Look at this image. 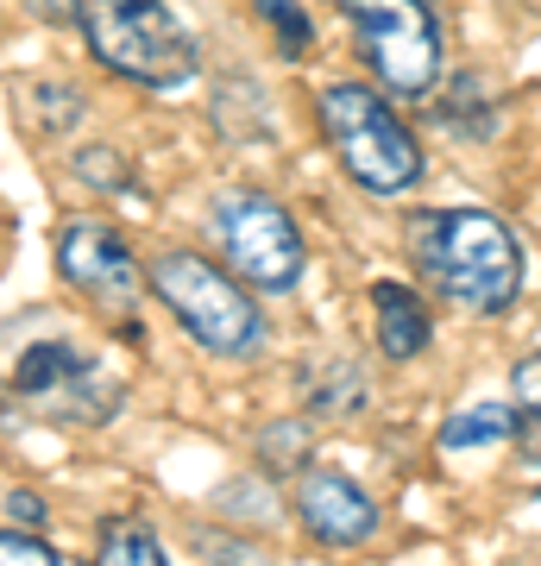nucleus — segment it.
Returning a JSON list of instances; mask_svg holds the SVG:
<instances>
[{
  "mask_svg": "<svg viewBox=\"0 0 541 566\" xmlns=\"http://www.w3.org/2000/svg\"><path fill=\"white\" fill-rule=\"evenodd\" d=\"M76 177L89 182V189H101V196H133V189H139V182H133V164H126L114 145H82Z\"/></svg>",
  "mask_w": 541,
  "mask_h": 566,
  "instance_id": "17",
  "label": "nucleus"
},
{
  "mask_svg": "<svg viewBox=\"0 0 541 566\" xmlns=\"http://www.w3.org/2000/svg\"><path fill=\"white\" fill-rule=\"evenodd\" d=\"M201 554H208L215 566H271V554L252 547L246 535H201Z\"/></svg>",
  "mask_w": 541,
  "mask_h": 566,
  "instance_id": "20",
  "label": "nucleus"
},
{
  "mask_svg": "<svg viewBox=\"0 0 541 566\" xmlns=\"http://www.w3.org/2000/svg\"><path fill=\"white\" fill-rule=\"evenodd\" d=\"M309 460H315V428L296 422V416H283V422H264V434H259V472L283 479V472H302Z\"/></svg>",
  "mask_w": 541,
  "mask_h": 566,
  "instance_id": "14",
  "label": "nucleus"
},
{
  "mask_svg": "<svg viewBox=\"0 0 541 566\" xmlns=\"http://www.w3.org/2000/svg\"><path fill=\"white\" fill-rule=\"evenodd\" d=\"M353 44H360L365 70L384 82V95H435L441 70V20L428 0H346Z\"/></svg>",
  "mask_w": 541,
  "mask_h": 566,
  "instance_id": "7",
  "label": "nucleus"
},
{
  "mask_svg": "<svg viewBox=\"0 0 541 566\" xmlns=\"http://www.w3.org/2000/svg\"><path fill=\"white\" fill-rule=\"evenodd\" d=\"M25 13H32V20H44V25H70L76 20V0H20Z\"/></svg>",
  "mask_w": 541,
  "mask_h": 566,
  "instance_id": "23",
  "label": "nucleus"
},
{
  "mask_svg": "<svg viewBox=\"0 0 541 566\" xmlns=\"http://www.w3.org/2000/svg\"><path fill=\"white\" fill-rule=\"evenodd\" d=\"M208 233L221 245L227 271L246 283V290H264V296H290L309 271V245H302L296 214L264 196V189H227L208 208Z\"/></svg>",
  "mask_w": 541,
  "mask_h": 566,
  "instance_id": "5",
  "label": "nucleus"
},
{
  "mask_svg": "<svg viewBox=\"0 0 541 566\" xmlns=\"http://www.w3.org/2000/svg\"><path fill=\"white\" fill-rule=\"evenodd\" d=\"M7 516H13V523H44V497H32V491H13V497H7Z\"/></svg>",
  "mask_w": 541,
  "mask_h": 566,
  "instance_id": "24",
  "label": "nucleus"
},
{
  "mask_svg": "<svg viewBox=\"0 0 541 566\" xmlns=\"http://www.w3.org/2000/svg\"><path fill=\"white\" fill-rule=\"evenodd\" d=\"M252 7H259L264 32L278 39L283 57H302V51L315 44V20H309V7H302V0H252Z\"/></svg>",
  "mask_w": 541,
  "mask_h": 566,
  "instance_id": "16",
  "label": "nucleus"
},
{
  "mask_svg": "<svg viewBox=\"0 0 541 566\" xmlns=\"http://www.w3.org/2000/svg\"><path fill=\"white\" fill-rule=\"evenodd\" d=\"M32 107H39V126H44V133H70V126L82 120V95H76V88H58V82L32 88Z\"/></svg>",
  "mask_w": 541,
  "mask_h": 566,
  "instance_id": "18",
  "label": "nucleus"
},
{
  "mask_svg": "<svg viewBox=\"0 0 541 566\" xmlns=\"http://www.w3.org/2000/svg\"><path fill=\"white\" fill-rule=\"evenodd\" d=\"M510 385H517V403H541V346L517 359V371H510Z\"/></svg>",
  "mask_w": 541,
  "mask_h": 566,
  "instance_id": "22",
  "label": "nucleus"
},
{
  "mask_svg": "<svg viewBox=\"0 0 541 566\" xmlns=\"http://www.w3.org/2000/svg\"><path fill=\"white\" fill-rule=\"evenodd\" d=\"M510 428H517V403H472L460 409L454 422H441V453H472V447H498L510 441Z\"/></svg>",
  "mask_w": 541,
  "mask_h": 566,
  "instance_id": "13",
  "label": "nucleus"
},
{
  "mask_svg": "<svg viewBox=\"0 0 541 566\" xmlns=\"http://www.w3.org/2000/svg\"><path fill=\"white\" fill-rule=\"evenodd\" d=\"M76 25L101 70L139 88H183L201 76V39L170 0H76Z\"/></svg>",
  "mask_w": 541,
  "mask_h": 566,
  "instance_id": "3",
  "label": "nucleus"
},
{
  "mask_svg": "<svg viewBox=\"0 0 541 566\" xmlns=\"http://www.w3.org/2000/svg\"><path fill=\"white\" fill-rule=\"evenodd\" d=\"M510 441H517V453L541 472V403H517V428H510Z\"/></svg>",
  "mask_w": 541,
  "mask_h": 566,
  "instance_id": "21",
  "label": "nucleus"
},
{
  "mask_svg": "<svg viewBox=\"0 0 541 566\" xmlns=\"http://www.w3.org/2000/svg\"><path fill=\"white\" fill-rule=\"evenodd\" d=\"M409 259L435 296L472 315H503L522 296V240L491 208H428L409 221Z\"/></svg>",
  "mask_w": 541,
  "mask_h": 566,
  "instance_id": "1",
  "label": "nucleus"
},
{
  "mask_svg": "<svg viewBox=\"0 0 541 566\" xmlns=\"http://www.w3.org/2000/svg\"><path fill=\"white\" fill-rule=\"evenodd\" d=\"M441 88V126L454 133V139L466 145H485V139H498L503 133V95H498V82L485 76V70H454L447 82H435Z\"/></svg>",
  "mask_w": 541,
  "mask_h": 566,
  "instance_id": "11",
  "label": "nucleus"
},
{
  "mask_svg": "<svg viewBox=\"0 0 541 566\" xmlns=\"http://www.w3.org/2000/svg\"><path fill=\"white\" fill-rule=\"evenodd\" d=\"M302 397H309V409L321 422H346V416H360L372 403V385H365V371L353 359H327L302 378Z\"/></svg>",
  "mask_w": 541,
  "mask_h": 566,
  "instance_id": "12",
  "label": "nucleus"
},
{
  "mask_svg": "<svg viewBox=\"0 0 541 566\" xmlns=\"http://www.w3.org/2000/svg\"><path fill=\"white\" fill-rule=\"evenodd\" d=\"M315 114H321V139L334 145V158H341L353 189L391 202V196H409L422 182L428 151L409 133V120L384 102V88H372V82H334V88H321Z\"/></svg>",
  "mask_w": 541,
  "mask_h": 566,
  "instance_id": "2",
  "label": "nucleus"
},
{
  "mask_svg": "<svg viewBox=\"0 0 541 566\" xmlns=\"http://www.w3.org/2000/svg\"><path fill=\"white\" fill-rule=\"evenodd\" d=\"M13 397L58 428H101L114 422L126 385L114 365L82 353L76 340H32L13 359Z\"/></svg>",
  "mask_w": 541,
  "mask_h": 566,
  "instance_id": "6",
  "label": "nucleus"
},
{
  "mask_svg": "<svg viewBox=\"0 0 541 566\" xmlns=\"http://www.w3.org/2000/svg\"><path fill=\"white\" fill-rule=\"evenodd\" d=\"M152 290H158V303L177 315L183 334L201 353H215V359H252L264 346V308L252 303V290L227 264H208L201 252H164L152 264Z\"/></svg>",
  "mask_w": 541,
  "mask_h": 566,
  "instance_id": "4",
  "label": "nucleus"
},
{
  "mask_svg": "<svg viewBox=\"0 0 541 566\" xmlns=\"http://www.w3.org/2000/svg\"><path fill=\"white\" fill-rule=\"evenodd\" d=\"M0 566H63V554L25 528H0Z\"/></svg>",
  "mask_w": 541,
  "mask_h": 566,
  "instance_id": "19",
  "label": "nucleus"
},
{
  "mask_svg": "<svg viewBox=\"0 0 541 566\" xmlns=\"http://www.w3.org/2000/svg\"><path fill=\"white\" fill-rule=\"evenodd\" d=\"M296 523L315 547H334V554H353L378 535V504L360 479H346L334 465H302L296 479Z\"/></svg>",
  "mask_w": 541,
  "mask_h": 566,
  "instance_id": "9",
  "label": "nucleus"
},
{
  "mask_svg": "<svg viewBox=\"0 0 541 566\" xmlns=\"http://www.w3.org/2000/svg\"><path fill=\"white\" fill-rule=\"evenodd\" d=\"M95 566H170L164 560V547H158V535L145 523H107L101 528V554H95Z\"/></svg>",
  "mask_w": 541,
  "mask_h": 566,
  "instance_id": "15",
  "label": "nucleus"
},
{
  "mask_svg": "<svg viewBox=\"0 0 541 566\" xmlns=\"http://www.w3.org/2000/svg\"><path fill=\"white\" fill-rule=\"evenodd\" d=\"M372 334H378V353L384 359H422L428 353V340H435V315H428V303H422L409 283L397 277H378L372 283Z\"/></svg>",
  "mask_w": 541,
  "mask_h": 566,
  "instance_id": "10",
  "label": "nucleus"
},
{
  "mask_svg": "<svg viewBox=\"0 0 541 566\" xmlns=\"http://www.w3.org/2000/svg\"><path fill=\"white\" fill-rule=\"evenodd\" d=\"M58 271L89 308H101L107 322L121 327L126 340H139V296H145V271L133 259V245L114 233L107 221H70L58 233Z\"/></svg>",
  "mask_w": 541,
  "mask_h": 566,
  "instance_id": "8",
  "label": "nucleus"
},
{
  "mask_svg": "<svg viewBox=\"0 0 541 566\" xmlns=\"http://www.w3.org/2000/svg\"><path fill=\"white\" fill-rule=\"evenodd\" d=\"M0 416H7V397H0Z\"/></svg>",
  "mask_w": 541,
  "mask_h": 566,
  "instance_id": "25",
  "label": "nucleus"
}]
</instances>
